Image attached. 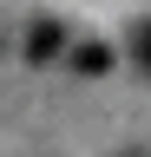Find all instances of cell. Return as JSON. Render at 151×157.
I'll return each mask as SVG.
<instances>
[{"mask_svg":"<svg viewBox=\"0 0 151 157\" xmlns=\"http://www.w3.org/2000/svg\"><path fill=\"white\" fill-rule=\"evenodd\" d=\"M72 72L105 78V72H112V46H92V39H85V46H72Z\"/></svg>","mask_w":151,"mask_h":157,"instance_id":"cell-2","label":"cell"},{"mask_svg":"<svg viewBox=\"0 0 151 157\" xmlns=\"http://www.w3.org/2000/svg\"><path fill=\"white\" fill-rule=\"evenodd\" d=\"M59 46H66V26H59V20H40V26L26 33V59H33V66L59 59Z\"/></svg>","mask_w":151,"mask_h":157,"instance_id":"cell-1","label":"cell"},{"mask_svg":"<svg viewBox=\"0 0 151 157\" xmlns=\"http://www.w3.org/2000/svg\"><path fill=\"white\" fill-rule=\"evenodd\" d=\"M131 59H138V72L151 78V20H145L138 33H131Z\"/></svg>","mask_w":151,"mask_h":157,"instance_id":"cell-3","label":"cell"}]
</instances>
